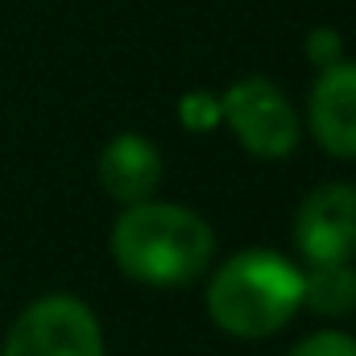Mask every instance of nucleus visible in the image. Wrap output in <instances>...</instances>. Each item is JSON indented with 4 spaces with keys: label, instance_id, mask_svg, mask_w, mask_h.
I'll use <instances>...</instances> for the list:
<instances>
[{
    "label": "nucleus",
    "instance_id": "6e6552de",
    "mask_svg": "<svg viewBox=\"0 0 356 356\" xmlns=\"http://www.w3.org/2000/svg\"><path fill=\"white\" fill-rule=\"evenodd\" d=\"M302 302L319 315H348L356 311V269L348 261L340 266H311L302 277Z\"/></svg>",
    "mask_w": 356,
    "mask_h": 356
},
{
    "label": "nucleus",
    "instance_id": "9b49d317",
    "mask_svg": "<svg viewBox=\"0 0 356 356\" xmlns=\"http://www.w3.org/2000/svg\"><path fill=\"white\" fill-rule=\"evenodd\" d=\"M336 46H340V38H336L332 29H319V33L307 42V54L319 58V63H340V58H336Z\"/></svg>",
    "mask_w": 356,
    "mask_h": 356
},
{
    "label": "nucleus",
    "instance_id": "20e7f679",
    "mask_svg": "<svg viewBox=\"0 0 356 356\" xmlns=\"http://www.w3.org/2000/svg\"><path fill=\"white\" fill-rule=\"evenodd\" d=\"M220 116L228 120L236 141L257 158H286L298 145V116L269 79L232 83L220 104Z\"/></svg>",
    "mask_w": 356,
    "mask_h": 356
},
{
    "label": "nucleus",
    "instance_id": "0eeeda50",
    "mask_svg": "<svg viewBox=\"0 0 356 356\" xmlns=\"http://www.w3.org/2000/svg\"><path fill=\"white\" fill-rule=\"evenodd\" d=\"M99 182H104V191L116 203H129V207L145 203L158 191V182H162V158H158V149L145 137L124 133V137L104 145V154H99Z\"/></svg>",
    "mask_w": 356,
    "mask_h": 356
},
{
    "label": "nucleus",
    "instance_id": "7ed1b4c3",
    "mask_svg": "<svg viewBox=\"0 0 356 356\" xmlns=\"http://www.w3.org/2000/svg\"><path fill=\"white\" fill-rule=\"evenodd\" d=\"M0 356H104V336L79 298L50 294L17 315Z\"/></svg>",
    "mask_w": 356,
    "mask_h": 356
},
{
    "label": "nucleus",
    "instance_id": "39448f33",
    "mask_svg": "<svg viewBox=\"0 0 356 356\" xmlns=\"http://www.w3.org/2000/svg\"><path fill=\"white\" fill-rule=\"evenodd\" d=\"M298 253L311 266H340L356 257V186L327 182L298 203L294 216Z\"/></svg>",
    "mask_w": 356,
    "mask_h": 356
},
{
    "label": "nucleus",
    "instance_id": "1a4fd4ad",
    "mask_svg": "<svg viewBox=\"0 0 356 356\" xmlns=\"http://www.w3.org/2000/svg\"><path fill=\"white\" fill-rule=\"evenodd\" d=\"M290 356H356V340L344 336V332H315Z\"/></svg>",
    "mask_w": 356,
    "mask_h": 356
},
{
    "label": "nucleus",
    "instance_id": "f03ea898",
    "mask_svg": "<svg viewBox=\"0 0 356 356\" xmlns=\"http://www.w3.org/2000/svg\"><path fill=\"white\" fill-rule=\"evenodd\" d=\"M302 307V273L286 257L253 249L236 253L232 261L216 269L207 290V315L216 327L241 340H261L290 323V315Z\"/></svg>",
    "mask_w": 356,
    "mask_h": 356
},
{
    "label": "nucleus",
    "instance_id": "423d86ee",
    "mask_svg": "<svg viewBox=\"0 0 356 356\" xmlns=\"http://www.w3.org/2000/svg\"><path fill=\"white\" fill-rule=\"evenodd\" d=\"M311 133L336 158H356V63H327L311 88Z\"/></svg>",
    "mask_w": 356,
    "mask_h": 356
},
{
    "label": "nucleus",
    "instance_id": "f257e3e1",
    "mask_svg": "<svg viewBox=\"0 0 356 356\" xmlns=\"http://www.w3.org/2000/svg\"><path fill=\"white\" fill-rule=\"evenodd\" d=\"M216 236L203 216L175 203H133L112 228V257L145 286H186L211 266Z\"/></svg>",
    "mask_w": 356,
    "mask_h": 356
},
{
    "label": "nucleus",
    "instance_id": "9d476101",
    "mask_svg": "<svg viewBox=\"0 0 356 356\" xmlns=\"http://www.w3.org/2000/svg\"><path fill=\"white\" fill-rule=\"evenodd\" d=\"M216 116H220V104H216L211 95H186V99H182V120H186L191 129H207Z\"/></svg>",
    "mask_w": 356,
    "mask_h": 356
}]
</instances>
